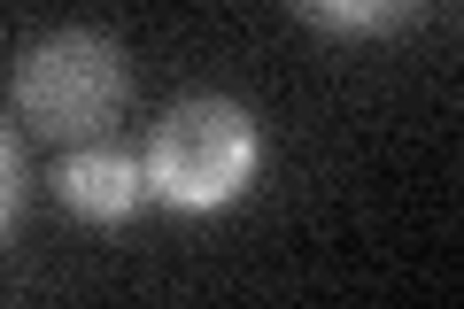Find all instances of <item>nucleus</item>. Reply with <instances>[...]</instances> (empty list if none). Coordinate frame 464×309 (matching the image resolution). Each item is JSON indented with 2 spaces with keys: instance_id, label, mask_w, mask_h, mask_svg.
<instances>
[{
  "instance_id": "f257e3e1",
  "label": "nucleus",
  "mask_w": 464,
  "mask_h": 309,
  "mask_svg": "<svg viewBox=\"0 0 464 309\" xmlns=\"http://www.w3.org/2000/svg\"><path fill=\"white\" fill-rule=\"evenodd\" d=\"M124 93H132V63L93 24H63V32L32 39L8 78V101L39 140H93L101 124H116Z\"/></svg>"
},
{
  "instance_id": "f03ea898",
  "label": "nucleus",
  "mask_w": 464,
  "mask_h": 309,
  "mask_svg": "<svg viewBox=\"0 0 464 309\" xmlns=\"http://www.w3.org/2000/svg\"><path fill=\"white\" fill-rule=\"evenodd\" d=\"M256 163H264L256 116L240 109V101H225V93H194V101H179V109H163L148 155H140L148 186L163 201H179V209H217V201H232L256 179Z\"/></svg>"
},
{
  "instance_id": "7ed1b4c3",
  "label": "nucleus",
  "mask_w": 464,
  "mask_h": 309,
  "mask_svg": "<svg viewBox=\"0 0 464 309\" xmlns=\"http://www.w3.org/2000/svg\"><path fill=\"white\" fill-rule=\"evenodd\" d=\"M54 186H63V201L78 217H101V225H109V217H124L140 201L148 170H140V155H124V147H78Z\"/></svg>"
},
{
  "instance_id": "20e7f679",
  "label": "nucleus",
  "mask_w": 464,
  "mask_h": 309,
  "mask_svg": "<svg viewBox=\"0 0 464 309\" xmlns=\"http://www.w3.org/2000/svg\"><path fill=\"white\" fill-rule=\"evenodd\" d=\"M295 16H310L317 32L364 39V32H395L411 16V0H295Z\"/></svg>"
},
{
  "instance_id": "39448f33",
  "label": "nucleus",
  "mask_w": 464,
  "mask_h": 309,
  "mask_svg": "<svg viewBox=\"0 0 464 309\" xmlns=\"http://www.w3.org/2000/svg\"><path fill=\"white\" fill-rule=\"evenodd\" d=\"M16 201H24V147H16V131L0 124V232L16 217Z\"/></svg>"
}]
</instances>
